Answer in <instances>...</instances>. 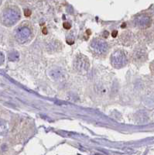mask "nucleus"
Masks as SVG:
<instances>
[{
	"mask_svg": "<svg viewBox=\"0 0 154 155\" xmlns=\"http://www.w3.org/2000/svg\"><path fill=\"white\" fill-rule=\"evenodd\" d=\"M43 32H44V34H47V28H44V30H43Z\"/></svg>",
	"mask_w": 154,
	"mask_h": 155,
	"instance_id": "39448f33",
	"label": "nucleus"
},
{
	"mask_svg": "<svg viewBox=\"0 0 154 155\" xmlns=\"http://www.w3.org/2000/svg\"><path fill=\"white\" fill-rule=\"evenodd\" d=\"M63 27L66 28V29H70L71 28V25L69 24H63Z\"/></svg>",
	"mask_w": 154,
	"mask_h": 155,
	"instance_id": "7ed1b4c3",
	"label": "nucleus"
},
{
	"mask_svg": "<svg viewBox=\"0 0 154 155\" xmlns=\"http://www.w3.org/2000/svg\"><path fill=\"white\" fill-rule=\"evenodd\" d=\"M24 15L26 16H29L31 15V12H30V10H26L25 11H24Z\"/></svg>",
	"mask_w": 154,
	"mask_h": 155,
	"instance_id": "f03ea898",
	"label": "nucleus"
},
{
	"mask_svg": "<svg viewBox=\"0 0 154 155\" xmlns=\"http://www.w3.org/2000/svg\"><path fill=\"white\" fill-rule=\"evenodd\" d=\"M20 16L16 10L12 9L6 10L2 15V22L7 26H10L18 21Z\"/></svg>",
	"mask_w": 154,
	"mask_h": 155,
	"instance_id": "f257e3e1",
	"label": "nucleus"
},
{
	"mask_svg": "<svg viewBox=\"0 0 154 155\" xmlns=\"http://www.w3.org/2000/svg\"><path fill=\"white\" fill-rule=\"evenodd\" d=\"M0 3H1V0H0Z\"/></svg>",
	"mask_w": 154,
	"mask_h": 155,
	"instance_id": "423d86ee",
	"label": "nucleus"
},
{
	"mask_svg": "<svg viewBox=\"0 0 154 155\" xmlns=\"http://www.w3.org/2000/svg\"><path fill=\"white\" fill-rule=\"evenodd\" d=\"M117 36V31H114L112 33V37H116Z\"/></svg>",
	"mask_w": 154,
	"mask_h": 155,
	"instance_id": "20e7f679",
	"label": "nucleus"
}]
</instances>
